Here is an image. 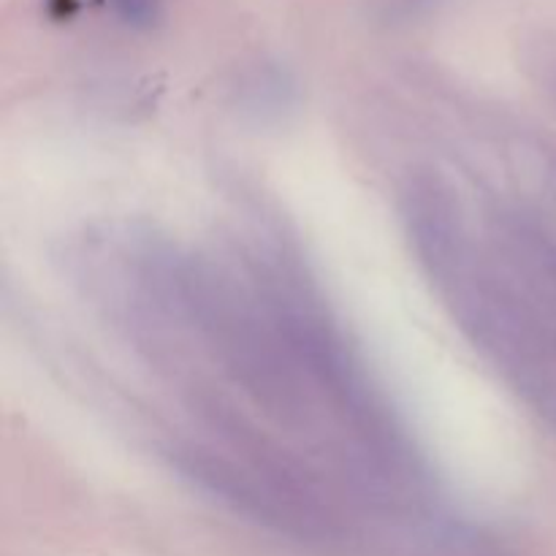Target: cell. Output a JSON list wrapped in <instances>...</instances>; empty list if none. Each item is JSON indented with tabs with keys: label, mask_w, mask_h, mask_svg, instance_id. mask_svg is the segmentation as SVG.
Returning <instances> with one entry per match:
<instances>
[{
	"label": "cell",
	"mask_w": 556,
	"mask_h": 556,
	"mask_svg": "<svg viewBox=\"0 0 556 556\" xmlns=\"http://www.w3.org/2000/svg\"><path fill=\"white\" fill-rule=\"evenodd\" d=\"M400 212L413 253L440 282L470 250L454 193L438 174L416 172L400 188Z\"/></svg>",
	"instance_id": "6da1fadb"
}]
</instances>
